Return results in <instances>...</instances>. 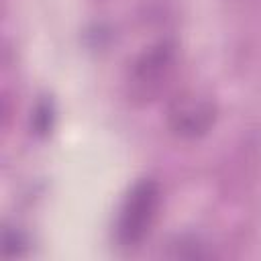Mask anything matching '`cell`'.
<instances>
[{"mask_svg": "<svg viewBox=\"0 0 261 261\" xmlns=\"http://www.w3.org/2000/svg\"><path fill=\"white\" fill-rule=\"evenodd\" d=\"M157 208H159L157 184L153 179L137 181L120 206V214H118V222H116V237H118L120 245L130 247V245H137L139 241H143V237L153 226Z\"/></svg>", "mask_w": 261, "mask_h": 261, "instance_id": "6da1fadb", "label": "cell"}, {"mask_svg": "<svg viewBox=\"0 0 261 261\" xmlns=\"http://www.w3.org/2000/svg\"><path fill=\"white\" fill-rule=\"evenodd\" d=\"M173 69V49L167 43H159L145 51L133 65L130 92L135 98L151 100L165 84Z\"/></svg>", "mask_w": 261, "mask_h": 261, "instance_id": "7a4b0ae2", "label": "cell"}, {"mask_svg": "<svg viewBox=\"0 0 261 261\" xmlns=\"http://www.w3.org/2000/svg\"><path fill=\"white\" fill-rule=\"evenodd\" d=\"M214 120V106L200 96L177 98L169 110V124L181 137H198L208 130Z\"/></svg>", "mask_w": 261, "mask_h": 261, "instance_id": "3957f363", "label": "cell"}]
</instances>
